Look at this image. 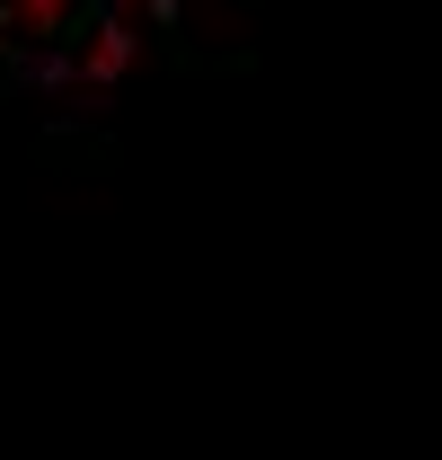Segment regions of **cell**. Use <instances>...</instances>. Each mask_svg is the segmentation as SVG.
I'll return each instance as SVG.
<instances>
[{
	"label": "cell",
	"instance_id": "6da1fadb",
	"mask_svg": "<svg viewBox=\"0 0 442 460\" xmlns=\"http://www.w3.org/2000/svg\"><path fill=\"white\" fill-rule=\"evenodd\" d=\"M9 89H89V71L71 45H45V54H18L9 62Z\"/></svg>",
	"mask_w": 442,
	"mask_h": 460
},
{
	"label": "cell",
	"instance_id": "7a4b0ae2",
	"mask_svg": "<svg viewBox=\"0 0 442 460\" xmlns=\"http://www.w3.org/2000/svg\"><path fill=\"white\" fill-rule=\"evenodd\" d=\"M142 18H151V36H177L186 27V0H142Z\"/></svg>",
	"mask_w": 442,
	"mask_h": 460
}]
</instances>
